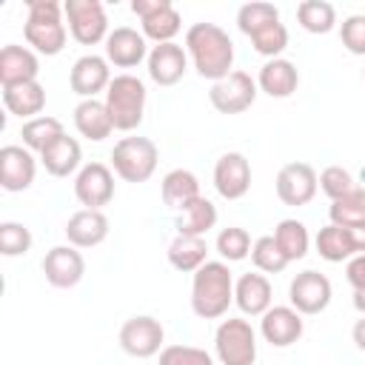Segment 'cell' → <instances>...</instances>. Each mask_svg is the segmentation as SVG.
<instances>
[{"mask_svg": "<svg viewBox=\"0 0 365 365\" xmlns=\"http://www.w3.org/2000/svg\"><path fill=\"white\" fill-rule=\"evenodd\" d=\"M185 51H188L200 77L220 83L231 74L234 43L217 23H194L185 31Z\"/></svg>", "mask_w": 365, "mask_h": 365, "instance_id": "1", "label": "cell"}, {"mask_svg": "<svg viewBox=\"0 0 365 365\" xmlns=\"http://www.w3.org/2000/svg\"><path fill=\"white\" fill-rule=\"evenodd\" d=\"M234 302V277L225 262L208 259L191 279V311L200 319H217Z\"/></svg>", "mask_w": 365, "mask_h": 365, "instance_id": "2", "label": "cell"}, {"mask_svg": "<svg viewBox=\"0 0 365 365\" xmlns=\"http://www.w3.org/2000/svg\"><path fill=\"white\" fill-rule=\"evenodd\" d=\"M29 17L23 23V37L26 43L46 54L54 57L66 46V23H63V6L57 0H29Z\"/></svg>", "mask_w": 365, "mask_h": 365, "instance_id": "3", "label": "cell"}, {"mask_svg": "<svg viewBox=\"0 0 365 365\" xmlns=\"http://www.w3.org/2000/svg\"><path fill=\"white\" fill-rule=\"evenodd\" d=\"M145 83L134 74H117L106 88V108L117 131H134L145 114Z\"/></svg>", "mask_w": 365, "mask_h": 365, "instance_id": "4", "label": "cell"}, {"mask_svg": "<svg viewBox=\"0 0 365 365\" xmlns=\"http://www.w3.org/2000/svg\"><path fill=\"white\" fill-rule=\"evenodd\" d=\"M160 151L148 137H123L111 148V168L125 182H145L157 168Z\"/></svg>", "mask_w": 365, "mask_h": 365, "instance_id": "5", "label": "cell"}, {"mask_svg": "<svg viewBox=\"0 0 365 365\" xmlns=\"http://www.w3.org/2000/svg\"><path fill=\"white\" fill-rule=\"evenodd\" d=\"M214 351L222 365H254L257 359V334L248 319L228 317L214 334Z\"/></svg>", "mask_w": 365, "mask_h": 365, "instance_id": "6", "label": "cell"}, {"mask_svg": "<svg viewBox=\"0 0 365 365\" xmlns=\"http://www.w3.org/2000/svg\"><path fill=\"white\" fill-rule=\"evenodd\" d=\"M63 14L68 20V31L77 43L83 46H94L100 40H106L108 31V17L100 0H66L63 3Z\"/></svg>", "mask_w": 365, "mask_h": 365, "instance_id": "7", "label": "cell"}, {"mask_svg": "<svg viewBox=\"0 0 365 365\" xmlns=\"http://www.w3.org/2000/svg\"><path fill=\"white\" fill-rule=\"evenodd\" d=\"M131 11L140 17L143 23V37L160 43H174L182 17L180 11L171 6V0H131Z\"/></svg>", "mask_w": 365, "mask_h": 365, "instance_id": "8", "label": "cell"}, {"mask_svg": "<svg viewBox=\"0 0 365 365\" xmlns=\"http://www.w3.org/2000/svg\"><path fill=\"white\" fill-rule=\"evenodd\" d=\"M331 297H334V288H331V279L319 271H302L291 279L288 285V299H291V308H297L299 314L305 317H314V314H322L328 305H331Z\"/></svg>", "mask_w": 365, "mask_h": 365, "instance_id": "9", "label": "cell"}, {"mask_svg": "<svg viewBox=\"0 0 365 365\" xmlns=\"http://www.w3.org/2000/svg\"><path fill=\"white\" fill-rule=\"evenodd\" d=\"M163 339H165V331H163L160 319H154L148 314L131 317L120 328V348L134 359H148V356L160 354Z\"/></svg>", "mask_w": 365, "mask_h": 365, "instance_id": "10", "label": "cell"}, {"mask_svg": "<svg viewBox=\"0 0 365 365\" xmlns=\"http://www.w3.org/2000/svg\"><path fill=\"white\" fill-rule=\"evenodd\" d=\"M257 88H259V86L251 80V74H245V71H231L225 80H220V83L211 86L208 100H211V106H214L220 114H242L245 108L254 106Z\"/></svg>", "mask_w": 365, "mask_h": 365, "instance_id": "11", "label": "cell"}, {"mask_svg": "<svg viewBox=\"0 0 365 365\" xmlns=\"http://www.w3.org/2000/svg\"><path fill=\"white\" fill-rule=\"evenodd\" d=\"M74 197L80 205L100 211L114 197V174L106 163H86L74 177Z\"/></svg>", "mask_w": 365, "mask_h": 365, "instance_id": "12", "label": "cell"}, {"mask_svg": "<svg viewBox=\"0 0 365 365\" xmlns=\"http://www.w3.org/2000/svg\"><path fill=\"white\" fill-rule=\"evenodd\" d=\"M319 188V177L308 163H288L277 174V197L285 205H308Z\"/></svg>", "mask_w": 365, "mask_h": 365, "instance_id": "13", "label": "cell"}, {"mask_svg": "<svg viewBox=\"0 0 365 365\" xmlns=\"http://www.w3.org/2000/svg\"><path fill=\"white\" fill-rule=\"evenodd\" d=\"M214 188L222 200H240L251 188V163L240 151H225L214 163Z\"/></svg>", "mask_w": 365, "mask_h": 365, "instance_id": "14", "label": "cell"}, {"mask_svg": "<svg viewBox=\"0 0 365 365\" xmlns=\"http://www.w3.org/2000/svg\"><path fill=\"white\" fill-rule=\"evenodd\" d=\"M43 274L54 288H74L86 274V259L74 245H54L43 257Z\"/></svg>", "mask_w": 365, "mask_h": 365, "instance_id": "15", "label": "cell"}, {"mask_svg": "<svg viewBox=\"0 0 365 365\" xmlns=\"http://www.w3.org/2000/svg\"><path fill=\"white\" fill-rule=\"evenodd\" d=\"M302 314L291 305H271L259 319V334L274 348H288L302 336Z\"/></svg>", "mask_w": 365, "mask_h": 365, "instance_id": "16", "label": "cell"}, {"mask_svg": "<svg viewBox=\"0 0 365 365\" xmlns=\"http://www.w3.org/2000/svg\"><path fill=\"white\" fill-rule=\"evenodd\" d=\"M37 160L23 145H3L0 148V185L11 194L26 191L34 182Z\"/></svg>", "mask_w": 365, "mask_h": 365, "instance_id": "17", "label": "cell"}, {"mask_svg": "<svg viewBox=\"0 0 365 365\" xmlns=\"http://www.w3.org/2000/svg\"><path fill=\"white\" fill-rule=\"evenodd\" d=\"M111 80L114 77H111L108 60L106 57H97V54H83L71 66V74H68L71 91L80 94L83 100H94V94H100L103 88H108Z\"/></svg>", "mask_w": 365, "mask_h": 365, "instance_id": "18", "label": "cell"}, {"mask_svg": "<svg viewBox=\"0 0 365 365\" xmlns=\"http://www.w3.org/2000/svg\"><path fill=\"white\" fill-rule=\"evenodd\" d=\"M106 60L114 63L117 68H134L143 60H148V46L145 37L131 29V26H117L106 37Z\"/></svg>", "mask_w": 365, "mask_h": 365, "instance_id": "19", "label": "cell"}, {"mask_svg": "<svg viewBox=\"0 0 365 365\" xmlns=\"http://www.w3.org/2000/svg\"><path fill=\"white\" fill-rule=\"evenodd\" d=\"M148 77L157 86H174L188 68V51L177 43H160L148 51Z\"/></svg>", "mask_w": 365, "mask_h": 365, "instance_id": "20", "label": "cell"}, {"mask_svg": "<svg viewBox=\"0 0 365 365\" xmlns=\"http://www.w3.org/2000/svg\"><path fill=\"white\" fill-rule=\"evenodd\" d=\"M40 74V60L31 48L26 46H3L0 48V83L3 88L20 86V83H34Z\"/></svg>", "mask_w": 365, "mask_h": 365, "instance_id": "21", "label": "cell"}, {"mask_svg": "<svg viewBox=\"0 0 365 365\" xmlns=\"http://www.w3.org/2000/svg\"><path fill=\"white\" fill-rule=\"evenodd\" d=\"M271 299H274V288L268 277L259 271H248L234 282V302L248 317H262L271 308Z\"/></svg>", "mask_w": 365, "mask_h": 365, "instance_id": "22", "label": "cell"}, {"mask_svg": "<svg viewBox=\"0 0 365 365\" xmlns=\"http://www.w3.org/2000/svg\"><path fill=\"white\" fill-rule=\"evenodd\" d=\"M66 240L74 248H94L108 237V217L94 208H83L68 217L66 222Z\"/></svg>", "mask_w": 365, "mask_h": 365, "instance_id": "23", "label": "cell"}, {"mask_svg": "<svg viewBox=\"0 0 365 365\" xmlns=\"http://www.w3.org/2000/svg\"><path fill=\"white\" fill-rule=\"evenodd\" d=\"M257 86H259L268 97L282 100V97H291V94L297 91V86H299V71H297V66H294L291 60L274 57V60H268V63L259 68Z\"/></svg>", "mask_w": 365, "mask_h": 365, "instance_id": "24", "label": "cell"}, {"mask_svg": "<svg viewBox=\"0 0 365 365\" xmlns=\"http://www.w3.org/2000/svg\"><path fill=\"white\" fill-rule=\"evenodd\" d=\"M74 128L86 140H91V143L106 140L114 131V123H111V114H108L106 103H100V100H80L77 108H74Z\"/></svg>", "mask_w": 365, "mask_h": 365, "instance_id": "25", "label": "cell"}, {"mask_svg": "<svg viewBox=\"0 0 365 365\" xmlns=\"http://www.w3.org/2000/svg\"><path fill=\"white\" fill-rule=\"evenodd\" d=\"M214 225H217V205L205 197L185 202L177 214V222H174L177 234H182V237H205Z\"/></svg>", "mask_w": 365, "mask_h": 365, "instance_id": "26", "label": "cell"}, {"mask_svg": "<svg viewBox=\"0 0 365 365\" xmlns=\"http://www.w3.org/2000/svg\"><path fill=\"white\" fill-rule=\"evenodd\" d=\"M3 103L14 117L34 120L46 108V88L37 80L34 83H20V86H9V88H3Z\"/></svg>", "mask_w": 365, "mask_h": 365, "instance_id": "27", "label": "cell"}, {"mask_svg": "<svg viewBox=\"0 0 365 365\" xmlns=\"http://www.w3.org/2000/svg\"><path fill=\"white\" fill-rule=\"evenodd\" d=\"M80 160H83V151H80V143L68 134H63L60 140H54L43 154H40V163L43 168L51 174V177H68L80 168Z\"/></svg>", "mask_w": 365, "mask_h": 365, "instance_id": "28", "label": "cell"}, {"mask_svg": "<svg viewBox=\"0 0 365 365\" xmlns=\"http://www.w3.org/2000/svg\"><path fill=\"white\" fill-rule=\"evenodd\" d=\"M319 257L325 262H348L351 257H356V240H354V231L351 228H342V225H325L319 228L317 240H314Z\"/></svg>", "mask_w": 365, "mask_h": 365, "instance_id": "29", "label": "cell"}, {"mask_svg": "<svg viewBox=\"0 0 365 365\" xmlns=\"http://www.w3.org/2000/svg\"><path fill=\"white\" fill-rule=\"evenodd\" d=\"M160 191H163V202H165L168 208H177V211H180L185 202L202 197V194H200V180H197V174L188 171V168H174V171H168V174L163 177Z\"/></svg>", "mask_w": 365, "mask_h": 365, "instance_id": "30", "label": "cell"}, {"mask_svg": "<svg viewBox=\"0 0 365 365\" xmlns=\"http://www.w3.org/2000/svg\"><path fill=\"white\" fill-rule=\"evenodd\" d=\"M208 245H205V237H182L177 234L168 245V262L182 271V274H194L197 268H202L208 259Z\"/></svg>", "mask_w": 365, "mask_h": 365, "instance_id": "31", "label": "cell"}, {"mask_svg": "<svg viewBox=\"0 0 365 365\" xmlns=\"http://www.w3.org/2000/svg\"><path fill=\"white\" fill-rule=\"evenodd\" d=\"M66 131H63V123L57 117H34V120H26L23 128H20V137H23V145L29 151H37L43 154L54 140H60Z\"/></svg>", "mask_w": 365, "mask_h": 365, "instance_id": "32", "label": "cell"}, {"mask_svg": "<svg viewBox=\"0 0 365 365\" xmlns=\"http://www.w3.org/2000/svg\"><path fill=\"white\" fill-rule=\"evenodd\" d=\"M274 240H277L279 251L288 257V262L302 259V257L308 254V245H311L308 228H305V222H299V220H279L277 228H274Z\"/></svg>", "mask_w": 365, "mask_h": 365, "instance_id": "33", "label": "cell"}, {"mask_svg": "<svg viewBox=\"0 0 365 365\" xmlns=\"http://www.w3.org/2000/svg\"><path fill=\"white\" fill-rule=\"evenodd\" d=\"M328 217H331L334 225H342V228H359V225H365V191L356 185L342 200H334L331 208H328Z\"/></svg>", "mask_w": 365, "mask_h": 365, "instance_id": "34", "label": "cell"}, {"mask_svg": "<svg viewBox=\"0 0 365 365\" xmlns=\"http://www.w3.org/2000/svg\"><path fill=\"white\" fill-rule=\"evenodd\" d=\"M297 20L311 34H328L336 23V11L325 0H302L297 6Z\"/></svg>", "mask_w": 365, "mask_h": 365, "instance_id": "35", "label": "cell"}, {"mask_svg": "<svg viewBox=\"0 0 365 365\" xmlns=\"http://www.w3.org/2000/svg\"><path fill=\"white\" fill-rule=\"evenodd\" d=\"M271 23H279V9L274 3H262V0H254V3H245L240 6L237 11V26L242 34H257L259 29L271 26Z\"/></svg>", "mask_w": 365, "mask_h": 365, "instance_id": "36", "label": "cell"}, {"mask_svg": "<svg viewBox=\"0 0 365 365\" xmlns=\"http://www.w3.org/2000/svg\"><path fill=\"white\" fill-rule=\"evenodd\" d=\"M251 262L259 274H282L288 268V257L279 251L274 237H259L251 245Z\"/></svg>", "mask_w": 365, "mask_h": 365, "instance_id": "37", "label": "cell"}, {"mask_svg": "<svg viewBox=\"0 0 365 365\" xmlns=\"http://www.w3.org/2000/svg\"><path fill=\"white\" fill-rule=\"evenodd\" d=\"M217 254L228 262H240L251 254V237L240 225H228L217 234Z\"/></svg>", "mask_w": 365, "mask_h": 365, "instance_id": "38", "label": "cell"}, {"mask_svg": "<svg viewBox=\"0 0 365 365\" xmlns=\"http://www.w3.org/2000/svg\"><path fill=\"white\" fill-rule=\"evenodd\" d=\"M251 46H254L257 54L274 60V57H279V54L285 51V46H288V29H285L282 23H271V26L259 29L257 34H251Z\"/></svg>", "mask_w": 365, "mask_h": 365, "instance_id": "39", "label": "cell"}, {"mask_svg": "<svg viewBox=\"0 0 365 365\" xmlns=\"http://www.w3.org/2000/svg\"><path fill=\"white\" fill-rule=\"evenodd\" d=\"M319 188H322V194L331 197V202H334V200H342L345 194H351V191L356 188V182H354V177H351L348 168H342V165H328V168L319 174Z\"/></svg>", "mask_w": 365, "mask_h": 365, "instance_id": "40", "label": "cell"}, {"mask_svg": "<svg viewBox=\"0 0 365 365\" xmlns=\"http://www.w3.org/2000/svg\"><path fill=\"white\" fill-rule=\"evenodd\" d=\"M31 248V231L23 222H0V251L3 257H20Z\"/></svg>", "mask_w": 365, "mask_h": 365, "instance_id": "41", "label": "cell"}, {"mask_svg": "<svg viewBox=\"0 0 365 365\" xmlns=\"http://www.w3.org/2000/svg\"><path fill=\"white\" fill-rule=\"evenodd\" d=\"M160 365H214V356L194 345H165L160 351Z\"/></svg>", "mask_w": 365, "mask_h": 365, "instance_id": "42", "label": "cell"}, {"mask_svg": "<svg viewBox=\"0 0 365 365\" xmlns=\"http://www.w3.org/2000/svg\"><path fill=\"white\" fill-rule=\"evenodd\" d=\"M339 40L342 46L356 54V57H365V14H351L342 20V29H339Z\"/></svg>", "mask_w": 365, "mask_h": 365, "instance_id": "43", "label": "cell"}, {"mask_svg": "<svg viewBox=\"0 0 365 365\" xmlns=\"http://www.w3.org/2000/svg\"><path fill=\"white\" fill-rule=\"evenodd\" d=\"M345 277L354 288V308L365 314V254H356L345 265Z\"/></svg>", "mask_w": 365, "mask_h": 365, "instance_id": "44", "label": "cell"}, {"mask_svg": "<svg viewBox=\"0 0 365 365\" xmlns=\"http://www.w3.org/2000/svg\"><path fill=\"white\" fill-rule=\"evenodd\" d=\"M351 336H354L356 348H359V351H365V314H362V319H356V322H354V328H351Z\"/></svg>", "mask_w": 365, "mask_h": 365, "instance_id": "45", "label": "cell"}, {"mask_svg": "<svg viewBox=\"0 0 365 365\" xmlns=\"http://www.w3.org/2000/svg\"><path fill=\"white\" fill-rule=\"evenodd\" d=\"M351 231H354V240H356V254H365V225L351 228Z\"/></svg>", "mask_w": 365, "mask_h": 365, "instance_id": "46", "label": "cell"}, {"mask_svg": "<svg viewBox=\"0 0 365 365\" xmlns=\"http://www.w3.org/2000/svg\"><path fill=\"white\" fill-rule=\"evenodd\" d=\"M362 77H365V68H362Z\"/></svg>", "mask_w": 365, "mask_h": 365, "instance_id": "47", "label": "cell"}]
</instances>
